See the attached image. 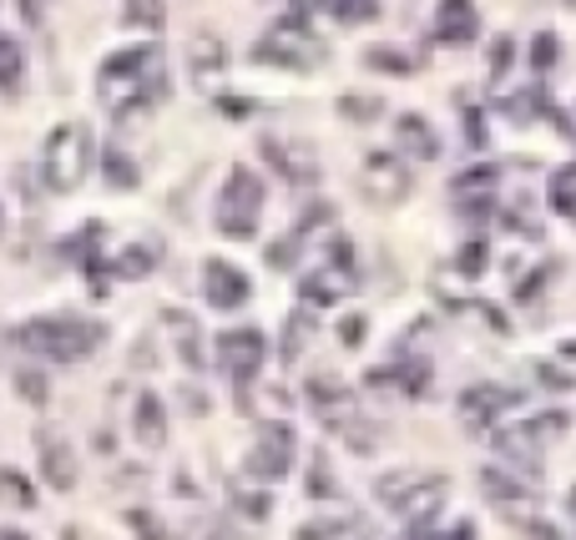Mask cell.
<instances>
[{
  "mask_svg": "<svg viewBox=\"0 0 576 540\" xmlns=\"http://www.w3.org/2000/svg\"><path fill=\"white\" fill-rule=\"evenodd\" d=\"M334 536H344V526H340V520H309L298 540H334Z\"/></svg>",
  "mask_w": 576,
  "mask_h": 540,
  "instance_id": "cell-41",
  "label": "cell"
},
{
  "mask_svg": "<svg viewBox=\"0 0 576 540\" xmlns=\"http://www.w3.org/2000/svg\"><path fill=\"white\" fill-rule=\"evenodd\" d=\"M36 454H41L46 490L72 496V490H76V450H72V445H66L61 435H36Z\"/></svg>",
  "mask_w": 576,
  "mask_h": 540,
  "instance_id": "cell-9",
  "label": "cell"
},
{
  "mask_svg": "<svg viewBox=\"0 0 576 540\" xmlns=\"http://www.w3.org/2000/svg\"><path fill=\"white\" fill-rule=\"evenodd\" d=\"M264 353H268L264 329H228V334H218V364L233 369V374H253L264 364Z\"/></svg>",
  "mask_w": 576,
  "mask_h": 540,
  "instance_id": "cell-8",
  "label": "cell"
},
{
  "mask_svg": "<svg viewBox=\"0 0 576 540\" xmlns=\"http://www.w3.org/2000/svg\"><path fill=\"white\" fill-rule=\"evenodd\" d=\"M516 404V395L511 389H501V384H475V389H465V399H460V409H465V420H496L501 409Z\"/></svg>",
  "mask_w": 576,
  "mask_h": 540,
  "instance_id": "cell-17",
  "label": "cell"
},
{
  "mask_svg": "<svg viewBox=\"0 0 576 540\" xmlns=\"http://www.w3.org/2000/svg\"><path fill=\"white\" fill-rule=\"evenodd\" d=\"M26 21H30V26L41 21V0H26Z\"/></svg>",
  "mask_w": 576,
  "mask_h": 540,
  "instance_id": "cell-44",
  "label": "cell"
},
{
  "mask_svg": "<svg viewBox=\"0 0 576 540\" xmlns=\"http://www.w3.org/2000/svg\"><path fill=\"white\" fill-rule=\"evenodd\" d=\"M11 344L41 353L51 364H72V359H87L102 344V329L97 323H76V319H30L11 334Z\"/></svg>",
  "mask_w": 576,
  "mask_h": 540,
  "instance_id": "cell-2",
  "label": "cell"
},
{
  "mask_svg": "<svg viewBox=\"0 0 576 540\" xmlns=\"http://www.w3.org/2000/svg\"><path fill=\"white\" fill-rule=\"evenodd\" d=\"M264 157L279 167L289 182H298V188H309V182H319V157H313L309 146H298V142H279V137H264Z\"/></svg>",
  "mask_w": 576,
  "mask_h": 540,
  "instance_id": "cell-10",
  "label": "cell"
},
{
  "mask_svg": "<svg viewBox=\"0 0 576 540\" xmlns=\"http://www.w3.org/2000/svg\"><path fill=\"white\" fill-rule=\"evenodd\" d=\"M163 323H172V338H178L182 364H188V369L203 364V359H197V323H192V313H182V308H163Z\"/></svg>",
  "mask_w": 576,
  "mask_h": 540,
  "instance_id": "cell-19",
  "label": "cell"
},
{
  "mask_svg": "<svg viewBox=\"0 0 576 540\" xmlns=\"http://www.w3.org/2000/svg\"><path fill=\"white\" fill-rule=\"evenodd\" d=\"M21 72H26V56H21V46L11 36H0V87L15 91L21 87Z\"/></svg>",
  "mask_w": 576,
  "mask_h": 540,
  "instance_id": "cell-22",
  "label": "cell"
},
{
  "mask_svg": "<svg viewBox=\"0 0 576 540\" xmlns=\"http://www.w3.org/2000/svg\"><path fill=\"white\" fill-rule=\"evenodd\" d=\"M309 338H313V323L309 319H294L289 329H283V359H298Z\"/></svg>",
  "mask_w": 576,
  "mask_h": 540,
  "instance_id": "cell-33",
  "label": "cell"
},
{
  "mask_svg": "<svg viewBox=\"0 0 576 540\" xmlns=\"http://www.w3.org/2000/svg\"><path fill=\"white\" fill-rule=\"evenodd\" d=\"M309 399L319 404V414H324L334 429H349V424H355V395H349L340 380H313Z\"/></svg>",
  "mask_w": 576,
  "mask_h": 540,
  "instance_id": "cell-13",
  "label": "cell"
},
{
  "mask_svg": "<svg viewBox=\"0 0 576 540\" xmlns=\"http://www.w3.org/2000/svg\"><path fill=\"white\" fill-rule=\"evenodd\" d=\"M435 30H440V41H450V46L475 41V30H481V21H475V0H440Z\"/></svg>",
  "mask_w": 576,
  "mask_h": 540,
  "instance_id": "cell-14",
  "label": "cell"
},
{
  "mask_svg": "<svg viewBox=\"0 0 576 540\" xmlns=\"http://www.w3.org/2000/svg\"><path fill=\"white\" fill-rule=\"evenodd\" d=\"M148 268H152V253H148V248H127V253H117V273L142 278Z\"/></svg>",
  "mask_w": 576,
  "mask_h": 540,
  "instance_id": "cell-36",
  "label": "cell"
},
{
  "mask_svg": "<svg viewBox=\"0 0 576 540\" xmlns=\"http://www.w3.org/2000/svg\"><path fill=\"white\" fill-rule=\"evenodd\" d=\"M420 480H425V475H414V470H395V475H384V480H380V500L389 505V511H395L399 500L410 496Z\"/></svg>",
  "mask_w": 576,
  "mask_h": 540,
  "instance_id": "cell-24",
  "label": "cell"
},
{
  "mask_svg": "<svg viewBox=\"0 0 576 540\" xmlns=\"http://www.w3.org/2000/svg\"><path fill=\"white\" fill-rule=\"evenodd\" d=\"M324 15H340V21H359V15H374V0H313Z\"/></svg>",
  "mask_w": 576,
  "mask_h": 540,
  "instance_id": "cell-30",
  "label": "cell"
},
{
  "mask_svg": "<svg viewBox=\"0 0 576 540\" xmlns=\"http://www.w3.org/2000/svg\"><path fill=\"white\" fill-rule=\"evenodd\" d=\"M481 263H486V253H481V243H471V248L460 253V273H481Z\"/></svg>",
  "mask_w": 576,
  "mask_h": 540,
  "instance_id": "cell-42",
  "label": "cell"
},
{
  "mask_svg": "<svg viewBox=\"0 0 576 540\" xmlns=\"http://www.w3.org/2000/svg\"><path fill=\"white\" fill-rule=\"evenodd\" d=\"M501 112L511 121H521V127H526V121L532 117H541V112H547V87H526L521 91V97H511V102H501Z\"/></svg>",
  "mask_w": 576,
  "mask_h": 540,
  "instance_id": "cell-20",
  "label": "cell"
},
{
  "mask_svg": "<svg viewBox=\"0 0 576 540\" xmlns=\"http://www.w3.org/2000/svg\"><path fill=\"white\" fill-rule=\"evenodd\" d=\"M551 207H556L562 218H576V162L551 177Z\"/></svg>",
  "mask_w": 576,
  "mask_h": 540,
  "instance_id": "cell-21",
  "label": "cell"
},
{
  "mask_svg": "<svg viewBox=\"0 0 576 540\" xmlns=\"http://www.w3.org/2000/svg\"><path fill=\"white\" fill-rule=\"evenodd\" d=\"M106 182H112V188H137L132 157H121V152H106Z\"/></svg>",
  "mask_w": 576,
  "mask_h": 540,
  "instance_id": "cell-31",
  "label": "cell"
},
{
  "mask_svg": "<svg viewBox=\"0 0 576 540\" xmlns=\"http://www.w3.org/2000/svg\"><path fill=\"white\" fill-rule=\"evenodd\" d=\"M15 389H21L36 409H46V399H51V384H46L41 369H15Z\"/></svg>",
  "mask_w": 576,
  "mask_h": 540,
  "instance_id": "cell-26",
  "label": "cell"
},
{
  "mask_svg": "<svg viewBox=\"0 0 576 540\" xmlns=\"http://www.w3.org/2000/svg\"><path fill=\"white\" fill-rule=\"evenodd\" d=\"M340 278H329V273H313V278H304V304H334L340 298Z\"/></svg>",
  "mask_w": 576,
  "mask_h": 540,
  "instance_id": "cell-28",
  "label": "cell"
},
{
  "mask_svg": "<svg viewBox=\"0 0 576 540\" xmlns=\"http://www.w3.org/2000/svg\"><path fill=\"white\" fill-rule=\"evenodd\" d=\"M340 344L344 349H359V344H364V319H359V313H349V319L340 323Z\"/></svg>",
  "mask_w": 576,
  "mask_h": 540,
  "instance_id": "cell-40",
  "label": "cell"
},
{
  "mask_svg": "<svg viewBox=\"0 0 576 540\" xmlns=\"http://www.w3.org/2000/svg\"><path fill=\"white\" fill-rule=\"evenodd\" d=\"M313 490H309V496H334V475H329V470L324 465H313Z\"/></svg>",
  "mask_w": 576,
  "mask_h": 540,
  "instance_id": "cell-43",
  "label": "cell"
},
{
  "mask_svg": "<svg viewBox=\"0 0 576 540\" xmlns=\"http://www.w3.org/2000/svg\"><path fill=\"white\" fill-rule=\"evenodd\" d=\"M344 439L355 445V454H374V445H380V429H364V424H349V429H344Z\"/></svg>",
  "mask_w": 576,
  "mask_h": 540,
  "instance_id": "cell-38",
  "label": "cell"
},
{
  "mask_svg": "<svg viewBox=\"0 0 576 540\" xmlns=\"http://www.w3.org/2000/svg\"><path fill=\"white\" fill-rule=\"evenodd\" d=\"M203 293H207V304L213 308H243L248 304V273L243 268H233L228 258H207L203 263Z\"/></svg>",
  "mask_w": 576,
  "mask_h": 540,
  "instance_id": "cell-7",
  "label": "cell"
},
{
  "mask_svg": "<svg viewBox=\"0 0 576 540\" xmlns=\"http://www.w3.org/2000/svg\"><path fill=\"white\" fill-rule=\"evenodd\" d=\"M0 222H5V218H0Z\"/></svg>",
  "mask_w": 576,
  "mask_h": 540,
  "instance_id": "cell-45",
  "label": "cell"
},
{
  "mask_svg": "<svg viewBox=\"0 0 576 540\" xmlns=\"http://www.w3.org/2000/svg\"><path fill=\"white\" fill-rule=\"evenodd\" d=\"M132 439L142 450H163L167 445V409L157 395H137V409H132Z\"/></svg>",
  "mask_w": 576,
  "mask_h": 540,
  "instance_id": "cell-12",
  "label": "cell"
},
{
  "mask_svg": "<svg viewBox=\"0 0 576 540\" xmlns=\"http://www.w3.org/2000/svg\"><path fill=\"white\" fill-rule=\"evenodd\" d=\"M294 258H298V237H279V243L268 248V263H273V268H289Z\"/></svg>",
  "mask_w": 576,
  "mask_h": 540,
  "instance_id": "cell-39",
  "label": "cell"
},
{
  "mask_svg": "<svg viewBox=\"0 0 576 540\" xmlns=\"http://www.w3.org/2000/svg\"><path fill=\"white\" fill-rule=\"evenodd\" d=\"M440 505H445V480H435V475H425V480L414 485L410 496L395 505V515L405 520L410 530H425L435 515H440Z\"/></svg>",
  "mask_w": 576,
  "mask_h": 540,
  "instance_id": "cell-11",
  "label": "cell"
},
{
  "mask_svg": "<svg viewBox=\"0 0 576 540\" xmlns=\"http://www.w3.org/2000/svg\"><path fill=\"white\" fill-rule=\"evenodd\" d=\"M364 66H374V72H414V56H399V51L370 46V51H364Z\"/></svg>",
  "mask_w": 576,
  "mask_h": 540,
  "instance_id": "cell-29",
  "label": "cell"
},
{
  "mask_svg": "<svg viewBox=\"0 0 576 540\" xmlns=\"http://www.w3.org/2000/svg\"><path fill=\"white\" fill-rule=\"evenodd\" d=\"M384 112L380 97H340V117L344 121H374Z\"/></svg>",
  "mask_w": 576,
  "mask_h": 540,
  "instance_id": "cell-27",
  "label": "cell"
},
{
  "mask_svg": "<svg viewBox=\"0 0 576 540\" xmlns=\"http://www.w3.org/2000/svg\"><path fill=\"white\" fill-rule=\"evenodd\" d=\"M258 207H264V182L248 167H233L218 197V228L228 237H253L258 233Z\"/></svg>",
  "mask_w": 576,
  "mask_h": 540,
  "instance_id": "cell-3",
  "label": "cell"
},
{
  "mask_svg": "<svg viewBox=\"0 0 576 540\" xmlns=\"http://www.w3.org/2000/svg\"><path fill=\"white\" fill-rule=\"evenodd\" d=\"M359 188L370 192V203L399 207L414 188V172H410V162L389 157V152H370V157H364V172H359Z\"/></svg>",
  "mask_w": 576,
  "mask_h": 540,
  "instance_id": "cell-6",
  "label": "cell"
},
{
  "mask_svg": "<svg viewBox=\"0 0 576 540\" xmlns=\"http://www.w3.org/2000/svg\"><path fill=\"white\" fill-rule=\"evenodd\" d=\"M0 500H11V505L30 511V505H36V490L26 485V475H21V470H0Z\"/></svg>",
  "mask_w": 576,
  "mask_h": 540,
  "instance_id": "cell-25",
  "label": "cell"
},
{
  "mask_svg": "<svg viewBox=\"0 0 576 540\" xmlns=\"http://www.w3.org/2000/svg\"><path fill=\"white\" fill-rule=\"evenodd\" d=\"M121 21H127V26H157V21H163V5H157V0H127Z\"/></svg>",
  "mask_w": 576,
  "mask_h": 540,
  "instance_id": "cell-32",
  "label": "cell"
},
{
  "mask_svg": "<svg viewBox=\"0 0 576 540\" xmlns=\"http://www.w3.org/2000/svg\"><path fill=\"white\" fill-rule=\"evenodd\" d=\"M294 429L283 420H264L258 424V439H253L248 450V475L253 480H283L289 465H294Z\"/></svg>",
  "mask_w": 576,
  "mask_h": 540,
  "instance_id": "cell-4",
  "label": "cell"
},
{
  "mask_svg": "<svg viewBox=\"0 0 576 540\" xmlns=\"http://www.w3.org/2000/svg\"><path fill=\"white\" fill-rule=\"evenodd\" d=\"M91 157H97V146H91L87 127L81 121H61L56 132L41 142V182L51 192H76L91 172Z\"/></svg>",
  "mask_w": 576,
  "mask_h": 540,
  "instance_id": "cell-1",
  "label": "cell"
},
{
  "mask_svg": "<svg viewBox=\"0 0 576 540\" xmlns=\"http://www.w3.org/2000/svg\"><path fill=\"white\" fill-rule=\"evenodd\" d=\"M481 485H486V500H496L501 511H516V505H532L536 490L526 480H516V475H505L501 465H486L481 470Z\"/></svg>",
  "mask_w": 576,
  "mask_h": 540,
  "instance_id": "cell-16",
  "label": "cell"
},
{
  "mask_svg": "<svg viewBox=\"0 0 576 540\" xmlns=\"http://www.w3.org/2000/svg\"><path fill=\"white\" fill-rule=\"evenodd\" d=\"M505 66H511V36H496V41H490V51H486V72H490V81H501Z\"/></svg>",
  "mask_w": 576,
  "mask_h": 540,
  "instance_id": "cell-34",
  "label": "cell"
},
{
  "mask_svg": "<svg viewBox=\"0 0 576 540\" xmlns=\"http://www.w3.org/2000/svg\"><path fill=\"white\" fill-rule=\"evenodd\" d=\"M253 56L273 61V66H319V61H324V46H319V36H309V26L294 15V21H279V30H273Z\"/></svg>",
  "mask_w": 576,
  "mask_h": 540,
  "instance_id": "cell-5",
  "label": "cell"
},
{
  "mask_svg": "<svg viewBox=\"0 0 576 540\" xmlns=\"http://www.w3.org/2000/svg\"><path fill=\"white\" fill-rule=\"evenodd\" d=\"M490 188H496V167H486V162H481V167H471V172H456V177H450V192H456V197L490 192Z\"/></svg>",
  "mask_w": 576,
  "mask_h": 540,
  "instance_id": "cell-23",
  "label": "cell"
},
{
  "mask_svg": "<svg viewBox=\"0 0 576 540\" xmlns=\"http://www.w3.org/2000/svg\"><path fill=\"white\" fill-rule=\"evenodd\" d=\"M551 61H556V36H551V30H541V36L532 41V66H536V72H547Z\"/></svg>",
  "mask_w": 576,
  "mask_h": 540,
  "instance_id": "cell-37",
  "label": "cell"
},
{
  "mask_svg": "<svg viewBox=\"0 0 576 540\" xmlns=\"http://www.w3.org/2000/svg\"><path fill=\"white\" fill-rule=\"evenodd\" d=\"M395 142L410 162H435L440 157V137H435V127H430L425 117H399Z\"/></svg>",
  "mask_w": 576,
  "mask_h": 540,
  "instance_id": "cell-15",
  "label": "cell"
},
{
  "mask_svg": "<svg viewBox=\"0 0 576 540\" xmlns=\"http://www.w3.org/2000/svg\"><path fill=\"white\" fill-rule=\"evenodd\" d=\"M222 66H228V51H222L218 41H197V46H192V81H197L203 91L222 81Z\"/></svg>",
  "mask_w": 576,
  "mask_h": 540,
  "instance_id": "cell-18",
  "label": "cell"
},
{
  "mask_svg": "<svg viewBox=\"0 0 576 540\" xmlns=\"http://www.w3.org/2000/svg\"><path fill=\"white\" fill-rule=\"evenodd\" d=\"M127 526H137V536H142V540H167L163 520H157L152 511H127Z\"/></svg>",
  "mask_w": 576,
  "mask_h": 540,
  "instance_id": "cell-35",
  "label": "cell"
}]
</instances>
